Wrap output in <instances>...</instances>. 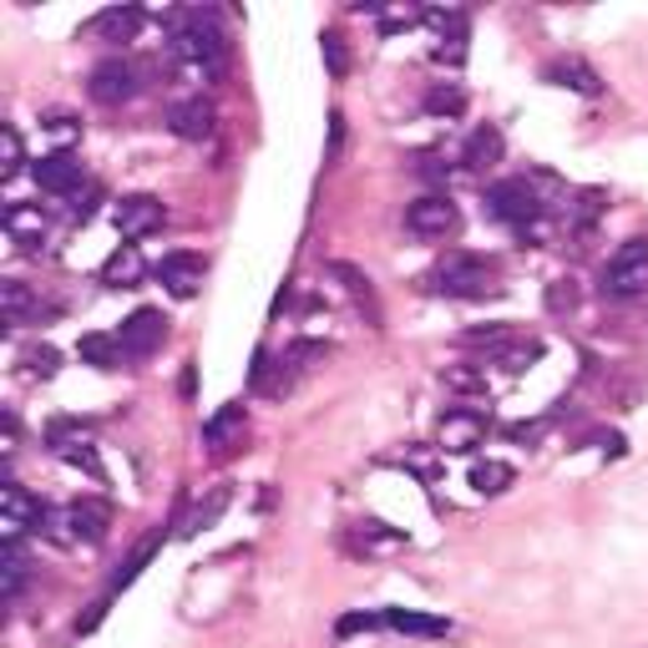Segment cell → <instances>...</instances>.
I'll return each instance as SVG.
<instances>
[{
  "label": "cell",
  "instance_id": "6da1fadb",
  "mask_svg": "<svg viewBox=\"0 0 648 648\" xmlns=\"http://www.w3.org/2000/svg\"><path fill=\"white\" fill-rule=\"evenodd\" d=\"M178 21V31H173V56L188 66L192 76H218L223 72V61H229V41H223V31L213 25V15L208 11H182L173 15Z\"/></svg>",
  "mask_w": 648,
  "mask_h": 648
},
{
  "label": "cell",
  "instance_id": "7a4b0ae2",
  "mask_svg": "<svg viewBox=\"0 0 648 648\" xmlns=\"http://www.w3.org/2000/svg\"><path fill=\"white\" fill-rule=\"evenodd\" d=\"M426 284L436 289V294H446V300H481V294H497V274L487 259H477V253H446L441 264L426 274Z\"/></svg>",
  "mask_w": 648,
  "mask_h": 648
},
{
  "label": "cell",
  "instance_id": "3957f363",
  "mask_svg": "<svg viewBox=\"0 0 648 648\" xmlns=\"http://www.w3.org/2000/svg\"><path fill=\"white\" fill-rule=\"evenodd\" d=\"M603 294H608V300H634V294H648V239L618 243V253L603 264Z\"/></svg>",
  "mask_w": 648,
  "mask_h": 648
},
{
  "label": "cell",
  "instance_id": "277c9868",
  "mask_svg": "<svg viewBox=\"0 0 648 648\" xmlns=\"http://www.w3.org/2000/svg\"><path fill=\"white\" fill-rule=\"evenodd\" d=\"M487 213L527 233L532 223L542 218V198H537V188H532L527 178H502V182L487 188Z\"/></svg>",
  "mask_w": 648,
  "mask_h": 648
},
{
  "label": "cell",
  "instance_id": "5b68a950",
  "mask_svg": "<svg viewBox=\"0 0 648 648\" xmlns=\"http://www.w3.org/2000/svg\"><path fill=\"white\" fill-rule=\"evenodd\" d=\"M406 229L416 233V239H451V233L461 229V213L446 192H426V198H416V203L406 208Z\"/></svg>",
  "mask_w": 648,
  "mask_h": 648
},
{
  "label": "cell",
  "instance_id": "8992f818",
  "mask_svg": "<svg viewBox=\"0 0 648 648\" xmlns=\"http://www.w3.org/2000/svg\"><path fill=\"white\" fill-rule=\"evenodd\" d=\"M86 92H92V102H102V107H122V102H133L137 96V66L133 61H122V56L96 61Z\"/></svg>",
  "mask_w": 648,
  "mask_h": 648
},
{
  "label": "cell",
  "instance_id": "52a82bcc",
  "mask_svg": "<svg viewBox=\"0 0 648 648\" xmlns=\"http://www.w3.org/2000/svg\"><path fill=\"white\" fill-rule=\"evenodd\" d=\"M41 516H46V506L25 492L21 481H6V492H0V532H6L11 547H21L25 532L41 527Z\"/></svg>",
  "mask_w": 648,
  "mask_h": 648
},
{
  "label": "cell",
  "instance_id": "ba28073f",
  "mask_svg": "<svg viewBox=\"0 0 648 648\" xmlns=\"http://www.w3.org/2000/svg\"><path fill=\"white\" fill-rule=\"evenodd\" d=\"M163 339H168V320H163V310H133L127 320H122V330H117V345H122L127 360H147Z\"/></svg>",
  "mask_w": 648,
  "mask_h": 648
},
{
  "label": "cell",
  "instance_id": "9c48e42d",
  "mask_svg": "<svg viewBox=\"0 0 648 648\" xmlns=\"http://www.w3.org/2000/svg\"><path fill=\"white\" fill-rule=\"evenodd\" d=\"M46 446L56 451L61 461H66V467H82L86 477L102 481V457H96V446L86 441V431L76 426V420H56V426L46 431Z\"/></svg>",
  "mask_w": 648,
  "mask_h": 648
},
{
  "label": "cell",
  "instance_id": "30bf717a",
  "mask_svg": "<svg viewBox=\"0 0 648 648\" xmlns=\"http://www.w3.org/2000/svg\"><path fill=\"white\" fill-rule=\"evenodd\" d=\"M487 426H492V420L481 416V410L457 406V410H446V416H441L436 441H441V451H477V446L487 441Z\"/></svg>",
  "mask_w": 648,
  "mask_h": 648
},
{
  "label": "cell",
  "instance_id": "8fae6325",
  "mask_svg": "<svg viewBox=\"0 0 648 648\" xmlns=\"http://www.w3.org/2000/svg\"><path fill=\"white\" fill-rule=\"evenodd\" d=\"M163 203H157L153 192H127L117 208H112V223H117L122 239H147L153 229H163Z\"/></svg>",
  "mask_w": 648,
  "mask_h": 648
},
{
  "label": "cell",
  "instance_id": "7c38bea8",
  "mask_svg": "<svg viewBox=\"0 0 648 648\" xmlns=\"http://www.w3.org/2000/svg\"><path fill=\"white\" fill-rule=\"evenodd\" d=\"M153 274H157V284L168 289L173 300H192V294L203 289L208 264L198 259V253H168V259H163V264H157Z\"/></svg>",
  "mask_w": 648,
  "mask_h": 648
},
{
  "label": "cell",
  "instance_id": "4fadbf2b",
  "mask_svg": "<svg viewBox=\"0 0 648 648\" xmlns=\"http://www.w3.org/2000/svg\"><path fill=\"white\" fill-rule=\"evenodd\" d=\"M243 431H249V410L233 400V406H218L213 416L203 420V446L208 451H233V446H243Z\"/></svg>",
  "mask_w": 648,
  "mask_h": 648
},
{
  "label": "cell",
  "instance_id": "5bb4252c",
  "mask_svg": "<svg viewBox=\"0 0 648 648\" xmlns=\"http://www.w3.org/2000/svg\"><path fill=\"white\" fill-rule=\"evenodd\" d=\"M66 527H72V542H102L112 527V502L102 497H76L66 506Z\"/></svg>",
  "mask_w": 648,
  "mask_h": 648
},
{
  "label": "cell",
  "instance_id": "9a60e30c",
  "mask_svg": "<svg viewBox=\"0 0 648 648\" xmlns=\"http://www.w3.org/2000/svg\"><path fill=\"white\" fill-rule=\"evenodd\" d=\"M31 173H36L41 192H56V198H72V192L82 188V163H76L66 147H61V153H46Z\"/></svg>",
  "mask_w": 648,
  "mask_h": 648
},
{
  "label": "cell",
  "instance_id": "2e32d148",
  "mask_svg": "<svg viewBox=\"0 0 648 648\" xmlns=\"http://www.w3.org/2000/svg\"><path fill=\"white\" fill-rule=\"evenodd\" d=\"M168 127L182 143H203V137H213V107H208L203 96H188V102H178L168 112Z\"/></svg>",
  "mask_w": 648,
  "mask_h": 648
},
{
  "label": "cell",
  "instance_id": "e0dca14e",
  "mask_svg": "<svg viewBox=\"0 0 648 648\" xmlns=\"http://www.w3.org/2000/svg\"><path fill=\"white\" fill-rule=\"evenodd\" d=\"M542 76H547L553 86H567V92H577V96H598V92H603L598 72H593L583 56H557V61H547V72H542Z\"/></svg>",
  "mask_w": 648,
  "mask_h": 648
},
{
  "label": "cell",
  "instance_id": "ac0fdd59",
  "mask_svg": "<svg viewBox=\"0 0 648 648\" xmlns=\"http://www.w3.org/2000/svg\"><path fill=\"white\" fill-rule=\"evenodd\" d=\"M46 213H41V203H11L6 208V233H11V243H21L25 253H36V243L46 239Z\"/></svg>",
  "mask_w": 648,
  "mask_h": 648
},
{
  "label": "cell",
  "instance_id": "d6986e66",
  "mask_svg": "<svg viewBox=\"0 0 648 648\" xmlns=\"http://www.w3.org/2000/svg\"><path fill=\"white\" fill-rule=\"evenodd\" d=\"M137 25H143V11L137 6H107V11H96L86 21V36L96 41H133Z\"/></svg>",
  "mask_w": 648,
  "mask_h": 648
},
{
  "label": "cell",
  "instance_id": "ffe728a7",
  "mask_svg": "<svg viewBox=\"0 0 648 648\" xmlns=\"http://www.w3.org/2000/svg\"><path fill=\"white\" fill-rule=\"evenodd\" d=\"M143 274H147V264H143V253H137V243H122L107 264H102V284L107 289H137Z\"/></svg>",
  "mask_w": 648,
  "mask_h": 648
},
{
  "label": "cell",
  "instance_id": "44dd1931",
  "mask_svg": "<svg viewBox=\"0 0 648 648\" xmlns=\"http://www.w3.org/2000/svg\"><path fill=\"white\" fill-rule=\"evenodd\" d=\"M380 618H385V628H396V634H416V638H446V634H451V624H446V618H436V613L385 608Z\"/></svg>",
  "mask_w": 648,
  "mask_h": 648
},
{
  "label": "cell",
  "instance_id": "7402d4cb",
  "mask_svg": "<svg viewBox=\"0 0 648 648\" xmlns=\"http://www.w3.org/2000/svg\"><path fill=\"white\" fill-rule=\"evenodd\" d=\"M497 157H502V133H497L492 122H481L477 133L467 137V147H461V163H467V168H492Z\"/></svg>",
  "mask_w": 648,
  "mask_h": 648
},
{
  "label": "cell",
  "instance_id": "603a6c76",
  "mask_svg": "<svg viewBox=\"0 0 648 648\" xmlns=\"http://www.w3.org/2000/svg\"><path fill=\"white\" fill-rule=\"evenodd\" d=\"M603 213H608V192L603 188H577L573 203H567V223H573V229H593Z\"/></svg>",
  "mask_w": 648,
  "mask_h": 648
},
{
  "label": "cell",
  "instance_id": "cb8c5ba5",
  "mask_svg": "<svg viewBox=\"0 0 648 648\" xmlns=\"http://www.w3.org/2000/svg\"><path fill=\"white\" fill-rule=\"evenodd\" d=\"M76 355H82L86 365H96V370H117L127 355H122L117 335H82V345H76Z\"/></svg>",
  "mask_w": 648,
  "mask_h": 648
},
{
  "label": "cell",
  "instance_id": "d4e9b609",
  "mask_svg": "<svg viewBox=\"0 0 648 648\" xmlns=\"http://www.w3.org/2000/svg\"><path fill=\"white\" fill-rule=\"evenodd\" d=\"M223 506H229V487H213V497H208V502H198V506H192V512L178 522V537H192L198 527H213L218 516H223Z\"/></svg>",
  "mask_w": 648,
  "mask_h": 648
},
{
  "label": "cell",
  "instance_id": "484cf974",
  "mask_svg": "<svg viewBox=\"0 0 648 648\" xmlns=\"http://www.w3.org/2000/svg\"><path fill=\"white\" fill-rule=\"evenodd\" d=\"M157 547H163V527H157V532H147V537L137 542V553L117 567V577H112V593H122L127 583H137V573H143L147 563H153V553H157Z\"/></svg>",
  "mask_w": 648,
  "mask_h": 648
},
{
  "label": "cell",
  "instance_id": "4316f807",
  "mask_svg": "<svg viewBox=\"0 0 648 648\" xmlns=\"http://www.w3.org/2000/svg\"><path fill=\"white\" fill-rule=\"evenodd\" d=\"M512 477H516V471L506 467V461H477V467H471V487H477L481 497L506 492V487H512Z\"/></svg>",
  "mask_w": 648,
  "mask_h": 648
},
{
  "label": "cell",
  "instance_id": "83f0119b",
  "mask_svg": "<svg viewBox=\"0 0 648 648\" xmlns=\"http://www.w3.org/2000/svg\"><path fill=\"white\" fill-rule=\"evenodd\" d=\"M330 274H335L339 284L349 289V300H355V304H365V310H370V320H380V314H375V289H370V279H365L360 269H355V264H330Z\"/></svg>",
  "mask_w": 648,
  "mask_h": 648
},
{
  "label": "cell",
  "instance_id": "f1b7e54d",
  "mask_svg": "<svg viewBox=\"0 0 648 648\" xmlns=\"http://www.w3.org/2000/svg\"><path fill=\"white\" fill-rule=\"evenodd\" d=\"M426 112H431V117H461V112H467V92H461L457 82L431 86V92H426Z\"/></svg>",
  "mask_w": 648,
  "mask_h": 648
},
{
  "label": "cell",
  "instance_id": "f546056e",
  "mask_svg": "<svg viewBox=\"0 0 648 648\" xmlns=\"http://www.w3.org/2000/svg\"><path fill=\"white\" fill-rule=\"evenodd\" d=\"M512 339H522L512 330V324H487V330H467V335H461V345H471V349H492V355H502L506 345H512Z\"/></svg>",
  "mask_w": 648,
  "mask_h": 648
},
{
  "label": "cell",
  "instance_id": "4dcf8cb0",
  "mask_svg": "<svg viewBox=\"0 0 648 648\" xmlns=\"http://www.w3.org/2000/svg\"><path fill=\"white\" fill-rule=\"evenodd\" d=\"M0 304H6V324H25V314H31V289H25L21 279H6V284H0Z\"/></svg>",
  "mask_w": 648,
  "mask_h": 648
},
{
  "label": "cell",
  "instance_id": "1f68e13d",
  "mask_svg": "<svg viewBox=\"0 0 648 648\" xmlns=\"http://www.w3.org/2000/svg\"><path fill=\"white\" fill-rule=\"evenodd\" d=\"M25 168V153H21V133H15V127H6V133H0V178L11 182L15 173Z\"/></svg>",
  "mask_w": 648,
  "mask_h": 648
},
{
  "label": "cell",
  "instance_id": "d6a6232c",
  "mask_svg": "<svg viewBox=\"0 0 648 648\" xmlns=\"http://www.w3.org/2000/svg\"><path fill=\"white\" fill-rule=\"evenodd\" d=\"M497 360H502L512 375H522L532 360H542V345H537V339H512V345H506L502 355H497Z\"/></svg>",
  "mask_w": 648,
  "mask_h": 648
},
{
  "label": "cell",
  "instance_id": "836d02e7",
  "mask_svg": "<svg viewBox=\"0 0 648 648\" xmlns=\"http://www.w3.org/2000/svg\"><path fill=\"white\" fill-rule=\"evenodd\" d=\"M21 360H25V370H31V375H41V380H51V375L61 370V355H56L51 345H31V349L21 355Z\"/></svg>",
  "mask_w": 648,
  "mask_h": 648
},
{
  "label": "cell",
  "instance_id": "e575fe53",
  "mask_svg": "<svg viewBox=\"0 0 648 648\" xmlns=\"http://www.w3.org/2000/svg\"><path fill=\"white\" fill-rule=\"evenodd\" d=\"M25 588V557L21 547H6V603H15Z\"/></svg>",
  "mask_w": 648,
  "mask_h": 648
},
{
  "label": "cell",
  "instance_id": "d590c367",
  "mask_svg": "<svg viewBox=\"0 0 648 648\" xmlns=\"http://www.w3.org/2000/svg\"><path fill=\"white\" fill-rule=\"evenodd\" d=\"M41 127H46L56 143H76V137H82V122H76L72 112H46V117H41Z\"/></svg>",
  "mask_w": 648,
  "mask_h": 648
},
{
  "label": "cell",
  "instance_id": "8d00e7d4",
  "mask_svg": "<svg viewBox=\"0 0 648 648\" xmlns=\"http://www.w3.org/2000/svg\"><path fill=\"white\" fill-rule=\"evenodd\" d=\"M320 51H324V66H330V76H345V72H349L345 41H339L335 31H324V36H320Z\"/></svg>",
  "mask_w": 648,
  "mask_h": 648
},
{
  "label": "cell",
  "instance_id": "74e56055",
  "mask_svg": "<svg viewBox=\"0 0 648 648\" xmlns=\"http://www.w3.org/2000/svg\"><path fill=\"white\" fill-rule=\"evenodd\" d=\"M375 628H385L380 613H345V618L335 624V634L349 638V634H375Z\"/></svg>",
  "mask_w": 648,
  "mask_h": 648
},
{
  "label": "cell",
  "instance_id": "f35d334b",
  "mask_svg": "<svg viewBox=\"0 0 648 648\" xmlns=\"http://www.w3.org/2000/svg\"><path fill=\"white\" fill-rule=\"evenodd\" d=\"M441 380L451 385V390H481L487 385V370H467V365H446Z\"/></svg>",
  "mask_w": 648,
  "mask_h": 648
},
{
  "label": "cell",
  "instance_id": "ab89813d",
  "mask_svg": "<svg viewBox=\"0 0 648 648\" xmlns=\"http://www.w3.org/2000/svg\"><path fill=\"white\" fill-rule=\"evenodd\" d=\"M426 11H416V6H390V11H380V25L385 31H406V25H416Z\"/></svg>",
  "mask_w": 648,
  "mask_h": 648
},
{
  "label": "cell",
  "instance_id": "60d3db41",
  "mask_svg": "<svg viewBox=\"0 0 648 648\" xmlns=\"http://www.w3.org/2000/svg\"><path fill=\"white\" fill-rule=\"evenodd\" d=\"M573 304H577V289L567 284V279H557V284L547 289V310H553V314H563V310H573Z\"/></svg>",
  "mask_w": 648,
  "mask_h": 648
},
{
  "label": "cell",
  "instance_id": "b9f144b4",
  "mask_svg": "<svg viewBox=\"0 0 648 648\" xmlns=\"http://www.w3.org/2000/svg\"><path fill=\"white\" fill-rule=\"evenodd\" d=\"M339 147H345V117L335 112V117H330V153H324V157L335 163V157H339Z\"/></svg>",
  "mask_w": 648,
  "mask_h": 648
},
{
  "label": "cell",
  "instance_id": "7bdbcfd3",
  "mask_svg": "<svg viewBox=\"0 0 648 648\" xmlns=\"http://www.w3.org/2000/svg\"><path fill=\"white\" fill-rule=\"evenodd\" d=\"M506 436H512V441H537V436H542V420H532V426H506Z\"/></svg>",
  "mask_w": 648,
  "mask_h": 648
}]
</instances>
